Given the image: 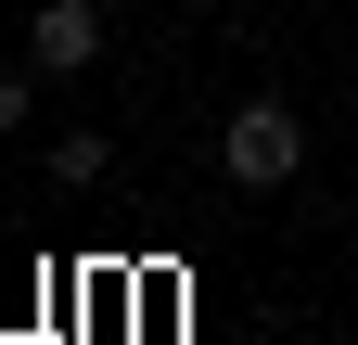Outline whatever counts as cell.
<instances>
[{"label":"cell","instance_id":"cell-1","mask_svg":"<svg viewBox=\"0 0 358 345\" xmlns=\"http://www.w3.org/2000/svg\"><path fill=\"white\" fill-rule=\"evenodd\" d=\"M217 166H231L243 192H282L294 166H307V115H294L282 90H256V103H243L231 128H217Z\"/></svg>","mask_w":358,"mask_h":345},{"label":"cell","instance_id":"cell-2","mask_svg":"<svg viewBox=\"0 0 358 345\" xmlns=\"http://www.w3.org/2000/svg\"><path fill=\"white\" fill-rule=\"evenodd\" d=\"M26 64L38 77H90L103 64V0H38L26 13Z\"/></svg>","mask_w":358,"mask_h":345},{"label":"cell","instance_id":"cell-4","mask_svg":"<svg viewBox=\"0 0 358 345\" xmlns=\"http://www.w3.org/2000/svg\"><path fill=\"white\" fill-rule=\"evenodd\" d=\"M26 115H38V64H0V141H13Z\"/></svg>","mask_w":358,"mask_h":345},{"label":"cell","instance_id":"cell-3","mask_svg":"<svg viewBox=\"0 0 358 345\" xmlns=\"http://www.w3.org/2000/svg\"><path fill=\"white\" fill-rule=\"evenodd\" d=\"M103 166H115V141H103V128H64V141H52V179H64V192H90Z\"/></svg>","mask_w":358,"mask_h":345}]
</instances>
